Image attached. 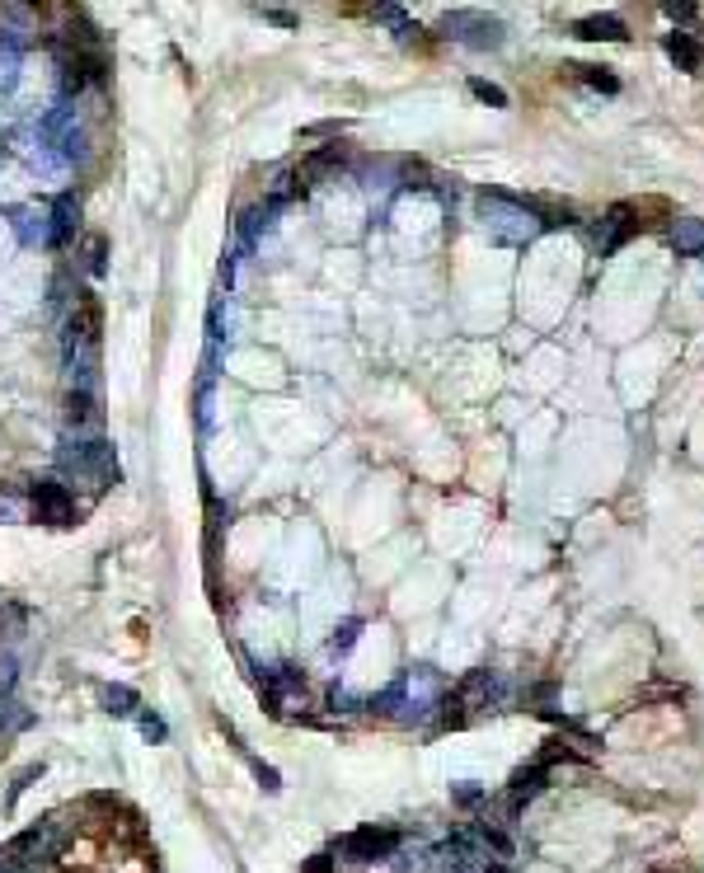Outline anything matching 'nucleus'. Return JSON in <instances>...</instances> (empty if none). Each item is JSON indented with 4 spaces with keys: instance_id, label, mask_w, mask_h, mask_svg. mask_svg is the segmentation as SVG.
Wrapping results in <instances>:
<instances>
[{
    "instance_id": "nucleus-15",
    "label": "nucleus",
    "mask_w": 704,
    "mask_h": 873,
    "mask_svg": "<svg viewBox=\"0 0 704 873\" xmlns=\"http://www.w3.org/2000/svg\"><path fill=\"white\" fill-rule=\"evenodd\" d=\"M470 94H475V99H484V104H493V108H507V94L498 90V85H489V80H470Z\"/></svg>"
},
{
    "instance_id": "nucleus-2",
    "label": "nucleus",
    "mask_w": 704,
    "mask_h": 873,
    "mask_svg": "<svg viewBox=\"0 0 704 873\" xmlns=\"http://www.w3.org/2000/svg\"><path fill=\"white\" fill-rule=\"evenodd\" d=\"M446 38H456V43L465 47H479V52H489V47H503V24L489 15H475V10H456V15L442 19Z\"/></svg>"
},
{
    "instance_id": "nucleus-1",
    "label": "nucleus",
    "mask_w": 704,
    "mask_h": 873,
    "mask_svg": "<svg viewBox=\"0 0 704 873\" xmlns=\"http://www.w3.org/2000/svg\"><path fill=\"white\" fill-rule=\"evenodd\" d=\"M479 216L493 230V240H503V245H531L540 230H545L540 207L507 198V193H479Z\"/></svg>"
},
{
    "instance_id": "nucleus-17",
    "label": "nucleus",
    "mask_w": 704,
    "mask_h": 873,
    "mask_svg": "<svg viewBox=\"0 0 704 873\" xmlns=\"http://www.w3.org/2000/svg\"><path fill=\"white\" fill-rule=\"evenodd\" d=\"M451 794H456L460 808H479V803H489V794H484V789H475V784H456Z\"/></svg>"
},
{
    "instance_id": "nucleus-3",
    "label": "nucleus",
    "mask_w": 704,
    "mask_h": 873,
    "mask_svg": "<svg viewBox=\"0 0 704 873\" xmlns=\"http://www.w3.org/2000/svg\"><path fill=\"white\" fill-rule=\"evenodd\" d=\"M399 850V836L385 827H362V831H348L338 841V855L348 864H376V859H390Z\"/></svg>"
},
{
    "instance_id": "nucleus-18",
    "label": "nucleus",
    "mask_w": 704,
    "mask_h": 873,
    "mask_svg": "<svg viewBox=\"0 0 704 873\" xmlns=\"http://www.w3.org/2000/svg\"><path fill=\"white\" fill-rule=\"evenodd\" d=\"M85 268H90V277L104 273V235H94L90 240V259H85Z\"/></svg>"
},
{
    "instance_id": "nucleus-6",
    "label": "nucleus",
    "mask_w": 704,
    "mask_h": 873,
    "mask_svg": "<svg viewBox=\"0 0 704 873\" xmlns=\"http://www.w3.org/2000/svg\"><path fill=\"white\" fill-rule=\"evenodd\" d=\"M634 230H639V221H634V207H629V202H615L611 212H606V221L597 226V254H601V259L620 254Z\"/></svg>"
},
{
    "instance_id": "nucleus-12",
    "label": "nucleus",
    "mask_w": 704,
    "mask_h": 873,
    "mask_svg": "<svg viewBox=\"0 0 704 873\" xmlns=\"http://www.w3.org/2000/svg\"><path fill=\"white\" fill-rule=\"evenodd\" d=\"M672 245H676V254L700 259L704 254V221H695V216H676L672 221Z\"/></svg>"
},
{
    "instance_id": "nucleus-7",
    "label": "nucleus",
    "mask_w": 704,
    "mask_h": 873,
    "mask_svg": "<svg viewBox=\"0 0 704 873\" xmlns=\"http://www.w3.org/2000/svg\"><path fill=\"white\" fill-rule=\"evenodd\" d=\"M263 700H268V709H273V714H287V705L306 700V681H301V672H291V667L268 672V676H263Z\"/></svg>"
},
{
    "instance_id": "nucleus-10",
    "label": "nucleus",
    "mask_w": 704,
    "mask_h": 873,
    "mask_svg": "<svg viewBox=\"0 0 704 873\" xmlns=\"http://www.w3.org/2000/svg\"><path fill=\"white\" fill-rule=\"evenodd\" d=\"M667 57H672V62L681 66V71L700 76V66H704V47H700V38H695V33L676 29V33H667Z\"/></svg>"
},
{
    "instance_id": "nucleus-14",
    "label": "nucleus",
    "mask_w": 704,
    "mask_h": 873,
    "mask_svg": "<svg viewBox=\"0 0 704 873\" xmlns=\"http://www.w3.org/2000/svg\"><path fill=\"white\" fill-rule=\"evenodd\" d=\"M573 76L582 80V85H592V90L601 94H620V80L606 71V66H573Z\"/></svg>"
},
{
    "instance_id": "nucleus-9",
    "label": "nucleus",
    "mask_w": 704,
    "mask_h": 873,
    "mask_svg": "<svg viewBox=\"0 0 704 873\" xmlns=\"http://www.w3.org/2000/svg\"><path fill=\"white\" fill-rule=\"evenodd\" d=\"M573 38H582V43H625L629 29H625V19H615V15H592L573 24Z\"/></svg>"
},
{
    "instance_id": "nucleus-22",
    "label": "nucleus",
    "mask_w": 704,
    "mask_h": 873,
    "mask_svg": "<svg viewBox=\"0 0 704 873\" xmlns=\"http://www.w3.org/2000/svg\"><path fill=\"white\" fill-rule=\"evenodd\" d=\"M667 15H672V19H681V24H690V19L700 15V10H695V5H667Z\"/></svg>"
},
{
    "instance_id": "nucleus-11",
    "label": "nucleus",
    "mask_w": 704,
    "mask_h": 873,
    "mask_svg": "<svg viewBox=\"0 0 704 873\" xmlns=\"http://www.w3.org/2000/svg\"><path fill=\"white\" fill-rule=\"evenodd\" d=\"M99 399L90 395V390H71L66 395V428H76V432H85V428H99Z\"/></svg>"
},
{
    "instance_id": "nucleus-19",
    "label": "nucleus",
    "mask_w": 704,
    "mask_h": 873,
    "mask_svg": "<svg viewBox=\"0 0 704 873\" xmlns=\"http://www.w3.org/2000/svg\"><path fill=\"white\" fill-rule=\"evenodd\" d=\"M357 629H362V620H348V625L334 634V648H338V653H348V648L357 644Z\"/></svg>"
},
{
    "instance_id": "nucleus-23",
    "label": "nucleus",
    "mask_w": 704,
    "mask_h": 873,
    "mask_svg": "<svg viewBox=\"0 0 704 873\" xmlns=\"http://www.w3.org/2000/svg\"><path fill=\"white\" fill-rule=\"evenodd\" d=\"M306 873H334V859H329V855H315V859H310V869H306Z\"/></svg>"
},
{
    "instance_id": "nucleus-5",
    "label": "nucleus",
    "mask_w": 704,
    "mask_h": 873,
    "mask_svg": "<svg viewBox=\"0 0 704 873\" xmlns=\"http://www.w3.org/2000/svg\"><path fill=\"white\" fill-rule=\"evenodd\" d=\"M451 695H456L460 705H465V714H470V709H493V705H503L507 686H503V676H498V672H489V667H475V672L465 676V681H460V686L451 690Z\"/></svg>"
},
{
    "instance_id": "nucleus-21",
    "label": "nucleus",
    "mask_w": 704,
    "mask_h": 873,
    "mask_svg": "<svg viewBox=\"0 0 704 873\" xmlns=\"http://www.w3.org/2000/svg\"><path fill=\"white\" fill-rule=\"evenodd\" d=\"M263 19H273V24H282V29H296V15H287V10H259Z\"/></svg>"
},
{
    "instance_id": "nucleus-16",
    "label": "nucleus",
    "mask_w": 704,
    "mask_h": 873,
    "mask_svg": "<svg viewBox=\"0 0 704 873\" xmlns=\"http://www.w3.org/2000/svg\"><path fill=\"white\" fill-rule=\"evenodd\" d=\"M104 700H108V705H118L113 714H132V709H137V695H132L127 686H108V690H104Z\"/></svg>"
},
{
    "instance_id": "nucleus-8",
    "label": "nucleus",
    "mask_w": 704,
    "mask_h": 873,
    "mask_svg": "<svg viewBox=\"0 0 704 873\" xmlns=\"http://www.w3.org/2000/svg\"><path fill=\"white\" fill-rule=\"evenodd\" d=\"M545 780H550V766H545V761H536V766H521L517 775H512V784H507V803L521 812L531 798L540 794V789H545Z\"/></svg>"
},
{
    "instance_id": "nucleus-13",
    "label": "nucleus",
    "mask_w": 704,
    "mask_h": 873,
    "mask_svg": "<svg viewBox=\"0 0 704 873\" xmlns=\"http://www.w3.org/2000/svg\"><path fill=\"white\" fill-rule=\"evenodd\" d=\"M57 230H52V245H66L71 240V230H76V221H80V207H76V198L66 193V198H57Z\"/></svg>"
},
{
    "instance_id": "nucleus-20",
    "label": "nucleus",
    "mask_w": 704,
    "mask_h": 873,
    "mask_svg": "<svg viewBox=\"0 0 704 873\" xmlns=\"http://www.w3.org/2000/svg\"><path fill=\"white\" fill-rule=\"evenodd\" d=\"M141 733L155 737V742H165V723L155 719V714H146V719H141Z\"/></svg>"
},
{
    "instance_id": "nucleus-4",
    "label": "nucleus",
    "mask_w": 704,
    "mask_h": 873,
    "mask_svg": "<svg viewBox=\"0 0 704 873\" xmlns=\"http://www.w3.org/2000/svg\"><path fill=\"white\" fill-rule=\"evenodd\" d=\"M33 517L47 521V526H71L76 521V498L66 484L57 479H38L33 484Z\"/></svg>"
}]
</instances>
